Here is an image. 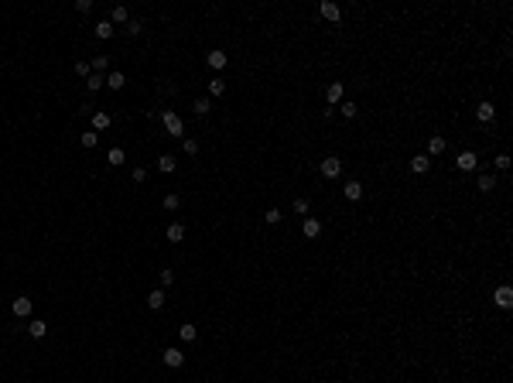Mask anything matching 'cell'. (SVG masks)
<instances>
[{
	"instance_id": "1",
	"label": "cell",
	"mask_w": 513,
	"mask_h": 383,
	"mask_svg": "<svg viewBox=\"0 0 513 383\" xmlns=\"http://www.w3.org/2000/svg\"><path fill=\"white\" fill-rule=\"evenodd\" d=\"M161 120H164V130H168L171 137H182V134H185V123H182V116H178V113L164 110V116H161Z\"/></svg>"
},
{
	"instance_id": "2",
	"label": "cell",
	"mask_w": 513,
	"mask_h": 383,
	"mask_svg": "<svg viewBox=\"0 0 513 383\" xmlns=\"http://www.w3.org/2000/svg\"><path fill=\"white\" fill-rule=\"evenodd\" d=\"M455 168H458V171H465V174H469V171H475V168H479V154H475V151H462V154L455 157Z\"/></svg>"
},
{
	"instance_id": "3",
	"label": "cell",
	"mask_w": 513,
	"mask_h": 383,
	"mask_svg": "<svg viewBox=\"0 0 513 383\" xmlns=\"http://www.w3.org/2000/svg\"><path fill=\"white\" fill-rule=\"evenodd\" d=\"M164 366H168V369L185 366V352H182L178 345H168V349H164Z\"/></svg>"
},
{
	"instance_id": "4",
	"label": "cell",
	"mask_w": 513,
	"mask_h": 383,
	"mask_svg": "<svg viewBox=\"0 0 513 383\" xmlns=\"http://www.w3.org/2000/svg\"><path fill=\"white\" fill-rule=\"evenodd\" d=\"M493 301H496V308H503V311H506V308L513 305V287H510V284H503V287H496V294H493Z\"/></svg>"
},
{
	"instance_id": "5",
	"label": "cell",
	"mask_w": 513,
	"mask_h": 383,
	"mask_svg": "<svg viewBox=\"0 0 513 383\" xmlns=\"http://www.w3.org/2000/svg\"><path fill=\"white\" fill-rule=\"evenodd\" d=\"M31 308H35V301H31V298H24V294H21V298H14V305H11V311H14L18 318H28V315H31Z\"/></svg>"
},
{
	"instance_id": "6",
	"label": "cell",
	"mask_w": 513,
	"mask_h": 383,
	"mask_svg": "<svg viewBox=\"0 0 513 383\" xmlns=\"http://www.w3.org/2000/svg\"><path fill=\"white\" fill-rule=\"evenodd\" d=\"M493 116H496V106H493L489 99H482V103L475 106V120H479V123H489Z\"/></svg>"
},
{
	"instance_id": "7",
	"label": "cell",
	"mask_w": 513,
	"mask_h": 383,
	"mask_svg": "<svg viewBox=\"0 0 513 383\" xmlns=\"http://www.w3.org/2000/svg\"><path fill=\"white\" fill-rule=\"evenodd\" d=\"M411 171H414V174H428V171H431V157H428V154H414V157H411Z\"/></svg>"
},
{
	"instance_id": "8",
	"label": "cell",
	"mask_w": 513,
	"mask_h": 383,
	"mask_svg": "<svg viewBox=\"0 0 513 383\" xmlns=\"http://www.w3.org/2000/svg\"><path fill=\"white\" fill-rule=\"evenodd\" d=\"M322 174H325V178H339V174H342V161H339V157H325V161H322Z\"/></svg>"
},
{
	"instance_id": "9",
	"label": "cell",
	"mask_w": 513,
	"mask_h": 383,
	"mask_svg": "<svg viewBox=\"0 0 513 383\" xmlns=\"http://www.w3.org/2000/svg\"><path fill=\"white\" fill-rule=\"evenodd\" d=\"M342 195H346L349 202H360V199H363V185H360V181H346V188H342Z\"/></svg>"
},
{
	"instance_id": "10",
	"label": "cell",
	"mask_w": 513,
	"mask_h": 383,
	"mask_svg": "<svg viewBox=\"0 0 513 383\" xmlns=\"http://www.w3.org/2000/svg\"><path fill=\"white\" fill-rule=\"evenodd\" d=\"M301 233H304L308 240H318V236H322V223H318V219H304V223H301Z\"/></svg>"
},
{
	"instance_id": "11",
	"label": "cell",
	"mask_w": 513,
	"mask_h": 383,
	"mask_svg": "<svg viewBox=\"0 0 513 383\" xmlns=\"http://www.w3.org/2000/svg\"><path fill=\"white\" fill-rule=\"evenodd\" d=\"M28 332H31V339H45V335H48V322L31 318V322H28Z\"/></svg>"
},
{
	"instance_id": "12",
	"label": "cell",
	"mask_w": 513,
	"mask_h": 383,
	"mask_svg": "<svg viewBox=\"0 0 513 383\" xmlns=\"http://www.w3.org/2000/svg\"><path fill=\"white\" fill-rule=\"evenodd\" d=\"M178 168V161H175V154H161L157 157V171H164V174H171V171H175Z\"/></svg>"
},
{
	"instance_id": "13",
	"label": "cell",
	"mask_w": 513,
	"mask_h": 383,
	"mask_svg": "<svg viewBox=\"0 0 513 383\" xmlns=\"http://www.w3.org/2000/svg\"><path fill=\"white\" fill-rule=\"evenodd\" d=\"M127 21H130V11H127V7H123V4H120V7H113V11H110V24H127Z\"/></svg>"
},
{
	"instance_id": "14",
	"label": "cell",
	"mask_w": 513,
	"mask_h": 383,
	"mask_svg": "<svg viewBox=\"0 0 513 383\" xmlns=\"http://www.w3.org/2000/svg\"><path fill=\"white\" fill-rule=\"evenodd\" d=\"M113 31H116V28H113V24H110V21H99V24H96V28H93V35H96V38H99V41H106V38H113Z\"/></svg>"
},
{
	"instance_id": "15",
	"label": "cell",
	"mask_w": 513,
	"mask_h": 383,
	"mask_svg": "<svg viewBox=\"0 0 513 383\" xmlns=\"http://www.w3.org/2000/svg\"><path fill=\"white\" fill-rule=\"evenodd\" d=\"M318 11H322V18H325V21H339V18H342V11H339L335 4H328V0H325Z\"/></svg>"
},
{
	"instance_id": "16",
	"label": "cell",
	"mask_w": 513,
	"mask_h": 383,
	"mask_svg": "<svg viewBox=\"0 0 513 383\" xmlns=\"http://www.w3.org/2000/svg\"><path fill=\"white\" fill-rule=\"evenodd\" d=\"M209 65H212L216 72H223V69H226V52H219V48L209 52Z\"/></svg>"
},
{
	"instance_id": "17",
	"label": "cell",
	"mask_w": 513,
	"mask_h": 383,
	"mask_svg": "<svg viewBox=\"0 0 513 383\" xmlns=\"http://www.w3.org/2000/svg\"><path fill=\"white\" fill-rule=\"evenodd\" d=\"M147 308H151V311H157V308H164V291H161V287L147 294Z\"/></svg>"
},
{
	"instance_id": "18",
	"label": "cell",
	"mask_w": 513,
	"mask_h": 383,
	"mask_svg": "<svg viewBox=\"0 0 513 383\" xmlns=\"http://www.w3.org/2000/svg\"><path fill=\"white\" fill-rule=\"evenodd\" d=\"M168 240H171V243H182V240H185V226H182V223H171V226H168Z\"/></svg>"
},
{
	"instance_id": "19",
	"label": "cell",
	"mask_w": 513,
	"mask_h": 383,
	"mask_svg": "<svg viewBox=\"0 0 513 383\" xmlns=\"http://www.w3.org/2000/svg\"><path fill=\"white\" fill-rule=\"evenodd\" d=\"M106 127H110V113H103V110L93 113V130L99 134V130H106Z\"/></svg>"
},
{
	"instance_id": "20",
	"label": "cell",
	"mask_w": 513,
	"mask_h": 383,
	"mask_svg": "<svg viewBox=\"0 0 513 383\" xmlns=\"http://www.w3.org/2000/svg\"><path fill=\"white\" fill-rule=\"evenodd\" d=\"M89 65H93V72H96V76H103V72L110 69V58H106V55H96V58H93Z\"/></svg>"
},
{
	"instance_id": "21",
	"label": "cell",
	"mask_w": 513,
	"mask_h": 383,
	"mask_svg": "<svg viewBox=\"0 0 513 383\" xmlns=\"http://www.w3.org/2000/svg\"><path fill=\"white\" fill-rule=\"evenodd\" d=\"M106 86H110V89H123V86H127L123 72H110V76H106Z\"/></svg>"
},
{
	"instance_id": "22",
	"label": "cell",
	"mask_w": 513,
	"mask_h": 383,
	"mask_svg": "<svg viewBox=\"0 0 513 383\" xmlns=\"http://www.w3.org/2000/svg\"><path fill=\"white\" fill-rule=\"evenodd\" d=\"M195 335H199L195 325H182V328H178V339H182V342H195Z\"/></svg>"
},
{
	"instance_id": "23",
	"label": "cell",
	"mask_w": 513,
	"mask_h": 383,
	"mask_svg": "<svg viewBox=\"0 0 513 383\" xmlns=\"http://www.w3.org/2000/svg\"><path fill=\"white\" fill-rule=\"evenodd\" d=\"M178 206H182V199L175 195V192H168V195H164V212H175Z\"/></svg>"
},
{
	"instance_id": "24",
	"label": "cell",
	"mask_w": 513,
	"mask_h": 383,
	"mask_svg": "<svg viewBox=\"0 0 513 383\" xmlns=\"http://www.w3.org/2000/svg\"><path fill=\"white\" fill-rule=\"evenodd\" d=\"M103 86H106V79H103V76H96V72L86 79V89H89V93H96V89H103Z\"/></svg>"
},
{
	"instance_id": "25",
	"label": "cell",
	"mask_w": 513,
	"mask_h": 383,
	"mask_svg": "<svg viewBox=\"0 0 513 383\" xmlns=\"http://www.w3.org/2000/svg\"><path fill=\"white\" fill-rule=\"evenodd\" d=\"M332 103H342V82H332L328 86V106Z\"/></svg>"
},
{
	"instance_id": "26",
	"label": "cell",
	"mask_w": 513,
	"mask_h": 383,
	"mask_svg": "<svg viewBox=\"0 0 513 383\" xmlns=\"http://www.w3.org/2000/svg\"><path fill=\"white\" fill-rule=\"evenodd\" d=\"M192 110H195L199 116H206V113L212 110V103H209V96H202V99H195V103H192Z\"/></svg>"
},
{
	"instance_id": "27",
	"label": "cell",
	"mask_w": 513,
	"mask_h": 383,
	"mask_svg": "<svg viewBox=\"0 0 513 383\" xmlns=\"http://www.w3.org/2000/svg\"><path fill=\"white\" fill-rule=\"evenodd\" d=\"M445 147H448V144H445V137H431V140H428V154H441Z\"/></svg>"
},
{
	"instance_id": "28",
	"label": "cell",
	"mask_w": 513,
	"mask_h": 383,
	"mask_svg": "<svg viewBox=\"0 0 513 383\" xmlns=\"http://www.w3.org/2000/svg\"><path fill=\"white\" fill-rule=\"evenodd\" d=\"M475 185H479V192H493V188H496V178H493V174H479Z\"/></svg>"
},
{
	"instance_id": "29",
	"label": "cell",
	"mask_w": 513,
	"mask_h": 383,
	"mask_svg": "<svg viewBox=\"0 0 513 383\" xmlns=\"http://www.w3.org/2000/svg\"><path fill=\"white\" fill-rule=\"evenodd\" d=\"M223 93H226V82H223V79L216 76V79L209 82V96H223Z\"/></svg>"
},
{
	"instance_id": "30",
	"label": "cell",
	"mask_w": 513,
	"mask_h": 383,
	"mask_svg": "<svg viewBox=\"0 0 513 383\" xmlns=\"http://www.w3.org/2000/svg\"><path fill=\"white\" fill-rule=\"evenodd\" d=\"M96 144H99V134H96V130H86V134H82V147H96Z\"/></svg>"
},
{
	"instance_id": "31",
	"label": "cell",
	"mask_w": 513,
	"mask_h": 383,
	"mask_svg": "<svg viewBox=\"0 0 513 383\" xmlns=\"http://www.w3.org/2000/svg\"><path fill=\"white\" fill-rule=\"evenodd\" d=\"M76 76L89 79V76H93V65H89V62H76Z\"/></svg>"
},
{
	"instance_id": "32",
	"label": "cell",
	"mask_w": 513,
	"mask_h": 383,
	"mask_svg": "<svg viewBox=\"0 0 513 383\" xmlns=\"http://www.w3.org/2000/svg\"><path fill=\"white\" fill-rule=\"evenodd\" d=\"M308 209H311L308 199H294V212H298V216H308Z\"/></svg>"
},
{
	"instance_id": "33",
	"label": "cell",
	"mask_w": 513,
	"mask_h": 383,
	"mask_svg": "<svg viewBox=\"0 0 513 383\" xmlns=\"http://www.w3.org/2000/svg\"><path fill=\"white\" fill-rule=\"evenodd\" d=\"M339 113L346 116V120H353V116H356V103H342V106H339Z\"/></svg>"
},
{
	"instance_id": "34",
	"label": "cell",
	"mask_w": 513,
	"mask_h": 383,
	"mask_svg": "<svg viewBox=\"0 0 513 383\" xmlns=\"http://www.w3.org/2000/svg\"><path fill=\"white\" fill-rule=\"evenodd\" d=\"M140 31H144V24H140V21H133V18H130V21H127V35H133V38H137V35H140Z\"/></svg>"
},
{
	"instance_id": "35",
	"label": "cell",
	"mask_w": 513,
	"mask_h": 383,
	"mask_svg": "<svg viewBox=\"0 0 513 383\" xmlns=\"http://www.w3.org/2000/svg\"><path fill=\"white\" fill-rule=\"evenodd\" d=\"M123 157H127L123 147H113V151H110V164H123Z\"/></svg>"
},
{
	"instance_id": "36",
	"label": "cell",
	"mask_w": 513,
	"mask_h": 383,
	"mask_svg": "<svg viewBox=\"0 0 513 383\" xmlns=\"http://www.w3.org/2000/svg\"><path fill=\"white\" fill-rule=\"evenodd\" d=\"M264 223L277 226V223H281V212H277V209H267V212H264Z\"/></svg>"
},
{
	"instance_id": "37",
	"label": "cell",
	"mask_w": 513,
	"mask_h": 383,
	"mask_svg": "<svg viewBox=\"0 0 513 383\" xmlns=\"http://www.w3.org/2000/svg\"><path fill=\"white\" fill-rule=\"evenodd\" d=\"M76 11H79V14H89V11H93V0H76Z\"/></svg>"
},
{
	"instance_id": "38",
	"label": "cell",
	"mask_w": 513,
	"mask_h": 383,
	"mask_svg": "<svg viewBox=\"0 0 513 383\" xmlns=\"http://www.w3.org/2000/svg\"><path fill=\"white\" fill-rule=\"evenodd\" d=\"M157 277H161V284H164V287H168V284H171V281H175V270H168V267H164V270H161V274H157Z\"/></svg>"
},
{
	"instance_id": "39",
	"label": "cell",
	"mask_w": 513,
	"mask_h": 383,
	"mask_svg": "<svg viewBox=\"0 0 513 383\" xmlns=\"http://www.w3.org/2000/svg\"><path fill=\"white\" fill-rule=\"evenodd\" d=\"M182 147H185V154H189V157H195V154H199V144H195V140H185Z\"/></svg>"
},
{
	"instance_id": "40",
	"label": "cell",
	"mask_w": 513,
	"mask_h": 383,
	"mask_svg": "<svg viewBox=\"0 0 513 383\" xmlns=\"http://www.w3.org/2000/svg\"><path fill=\"white\" fill-rule=\"evenodd\" d=\"M496 168L506 171V168H510V154H499V157H496Z\"/></svg>"
},
{
	"instance_id": "41",
	"label": "cell",
	"mask_w": 513,
	"mask_h": 383,
	"mask_svg": "<svg viewBox=\"0 0 513 383\" xmlns=\"http://www.w3.org/2000/svg\"><path fill=\"white\" fill-rule=\"evenodd\" d=\"M144 178H147V171H144V168H133V181H137V185H140V181H144Z\"/></svg>"
}]
</instances>
